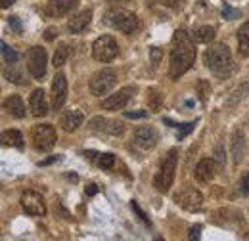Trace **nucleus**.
Returning <instances> with one entry per match:
<instances>
[{"label":"nucleus","instance_id":"obj_22","mask_svg":"<svg viewBox=\"0 0 249 241\" xmlns=\"http://www.w3.org/2000/svg\"><path fill=\"white\" fill-rule=\"evenodd\" d=\"M2 144L4 146H14V148L21 150L23 148V136L18 130H4L2 132Z\"/></svg>","mask_w":249,"mask_h":241},{"label":"nucleus","instance_id":"obj_21","mask_svg":"<svg viewBox=\"0 0 249 241\" xmlns=\"http://www.w3.org/2000/svg\"><path fill=\"white\" fill-rule=\"evenodd\" d=\"M244 153H246V136L242 130H236L232 134V157H234V163H242L244 159Z\"/></svg>","mask_w":249,"mask_h":241},{"label":"nucleus","instance_id":"obj_32","mask_svg":"<svg viewBox=\"0 0 249 241\" xmlns=\"http://www.w3.org/2000/svg\"><path fill=\"white\" fill-rule=\"evenodd\" d=\"M130 207H132V211H134L136 214H138V216H140V220H142L144 224H148V226L152 224V222H150V218H148V214H146V212L140 209V205H138L136 201H132V203H130Z\"/></svg>","mask_w":249,"mask_h":241},{"label":"nucleus","instance_id":"obj_25","mask_svg":"<svg viewBox=\"0 0 249 241\" xmlns=\"http://www.w3.org/2000/svg\"><path fill=\"white\" fill-rule=\"evenodd\" d=\"M148 105H150V109L154 113L161 111V107H163V96H161V92L156 90V88L148 90Z\"/></svg>","mask_w":249,"mask_h":241},{"label":"nucleus","instance_id":"obj_29","mask_svg":"<svg viewBox=\"0 0 249 241\" xmlns=\"http://www.w3.org/2000/svg\"><path fill=\"white\" fill-rule=\"evenodd\" d=\"M98 165H100L102 169H111V167L115 165V155H113V153H104V155H100V157H98Z\"/></svg>","mask_w":249,"mask_h":241},{"label":"nucleus","instance_id":"obj_12","mask_svg":"<svg viewBox=\"0 0 249 241\" xmlns=\"http://www.w3.org/2000/svg\"><path fill=\"white\" fill-rule=\"evenodd\" d=\"M132 140H134V144H136L140 150H152V148H156V144H157L156 128H152V126H140V128L134 130Z\"/></svg>","mask_w":249,"mask_h":241},{"label":"nucleus","instance_id":"obj_27","mask_svg":"<svg viewBox=\"0 0 249 241\" xmlns=\"http://www.w3.org/2000/svg\"><path fill=\"white\" fill-rule=\"evenodd\" d=\"M4 77L8 79V81H12V83H16V85H25V79H23V73H19L16 67H14V63H12V67H8L6 71H4Z\"/></svg>","mask_w":249,"mask_h":241},{"label":"nucleus","instance_id":"obj_34","mask_svg":"<svg viewBox=\"0 0 249 241\" xmlns=\"http://www.w3.org/2000/svg\"><path fill=\"white\" fill-rule=\"evenodd\" d=\"M188 240L190 241L201 240V226H199V224H196V226H192V228H190V232H188Z\"/></svg>","mask_w":249,"mask_h":241},{"label":"nucleus","instance_id":"obj_7","mask_svg":"<svg viewBox=\"0 0 249 241\" xmlns=\"http://www.w3.org/2000/svg\"><path fill=\"white\" fill-rule=\"evenodd\" d=\"M46 63H48V56L46 50L42 46H33L27 54V67L29 73L33 75L35 81H42L46 75Z\"/></svg>","mask_w":249,"mask_h":241},{"label":"nucleus","instance_id":"obj_30","mask_svg":"<svg viewBox=\"0 0 249 241\" xmlns=\"http://www.w3.org/2000/svg\"><path fill=\"white\" fill-rule=\"evenodd\" d=\"M207 94H211L209 83H207V81H199V83H197V96H199V100L205 102V100H207Z\"/></svg>","mask_w":249,"mask_h":241},{"label":"nucleus","instance_id":"obj_15","mask_svg":"<svg viewBox=\"0 0 249 241\" xmlns=\"http://www.w3.org/2000/svg\"><path fill=\"white\" fill-rule=\"evenodd\" d=\"M77 2L79 0H50L44 8V14L46 17H62L77 6Z\"/></svg>","mask_w":249,"mask_h":241},{"label":"nucleus","instance_id":"obj_2","mask_svg":"<svg viewBox=\"0 0 249 241\" xmlns=\"http://www.w3.org/2000/svg\"><path fill=\"white\" fill-rule=\"evenodd\" d=\"M203 60H205V65L220 79H224L226 75H230L234 71L232 54H230L228 46H224V44H213L211 48H207Z\"/></svg>","mask_w":249,"mask_h":241},{"label":"nucleus","instance_id":"obj_39","mask_svg":"<svg viewBox=\"0 0 249 241\" xmlns=\"http://www.w3.org/2000/svg\"><path fill=\"white\" fill-rule=\"evenodd\" d=\"M146 115H148L146 111H126V113H124L126 119H144Z\"/></svg>","mask_w":249,"mask_h":241},{"label":"nucleus","instance_id":"obj_10","mask_svg":"<svg viewBox=\"0 0 249 241\" xmlns=\"http://www.w3.org/2000/svg\"><path fill=\"white\" fill-rule=\"evenodd\" d=\"M177 203L186 211L196 212L203 207V195L196 188H186L182 193L177 195Z\"/></svg>","mask_w":249,"mask_h":241},{"label":"nucleus","instance_id":"obj_20","mask_svg":"<svg viewBox=\"0 0 249 241\" xmlns=\"http://www.w3.org/2000/svg\"><path fill=\"white\" fill-rule=\"evenodd\" d=\"M90 21H92V10H83L81 14H77L75 17L69 19L67 29L71 31V33H83L90 25Z\"/></svg>","mask_w":249,"mask_h":241},{"label":"nucleus","instance_id":"obj_44","mask_svg":"<svg viewBox=\"0 0 249 241\" xmlns=\"http://www.w3.org/2000/svg\"><path fill=\"white\" fill-rule=\"evenodd\" d=\"M0 2H2V8H8V6H12L16 0H0Z\"/></svg>","mask_w":249,"mask_h":241},{"label":"nucleus","instance_id":"obj_14","mask_svg":"<svg viewBox=\"0 0 249 241\" xmlns=\"http://www.w3.org/2000/svg\"><path fill=\"white\" fill-rule=\"evenodd\" d=\"M90 128L96 132H106V134H113V136H121L124 130L123 122L119 120H107L104 117H94L90 120Z\"/></svg>","mask_w":249,"mask_h":241},{"label":"nucleus","instance_id":"obj_1","mask_svg":"<svg viewBox=\"0 0 249 241\" xmlns=\"http://www.w3.org/2000/svg\"><path fill=\"white\" fill-rule=\"evenodd\" d=\"M194 60H196V48H194L192 38L188 36V33L184 29L175 31L173 50H171V65H169L171 79H178L180 75H184L192 67Z\"/></svg>","mask_w":249,"mask_h":241},{"label":"nucleus","instance_id":"obj_35","mask_svg":"<svg viewBox=\"0 0 249 241\" xmlns=\"http://www.w3.org/2000/svg\"><path fill=\"white\" fill-rule=\"evenodd\" d=\"M161 56H163V52L159 50V48H150V58H152V63H154V67L159 65V61H161Z\"/></svg>","mask_w":249,"mask_h":241},{"label":"nucleus","instance_id":"obj_36","mask_svg":"<svg viewBox=\"0 0 249 241\" xmlns=\"http://www.w3.org/2000/svg\"><path fill=\"white\" fill-rule=\"evenodd\" d=\"M159 4H163V6H167V8H173V10H177V8H180L182 6V2L184 0H157Z\"/></svg>","mask_w":249,"mask_h":241},{"label":"nucleus","instance_id":"obj_6","mask_svg":"<svg viewBox=\"0 0 249 241\" xmlns=\"http://www.w3.org/2000/svg\"><path fill=\"white\" fill-rule=\"evenodd\" d=\"M117 54H119V46H117V42H115V38H113V36L104 34V36H100V38H96V40H94V44H92L94 60L107 63V61L115 60V58H117Z\"/></svg>","mask_w":249,"mask_h":241},{"label":"nucleus","instance_id":"obj_41","mask_svg":"<svg viewBox=\"0 0 249 241\" xmlns=\"http://www.w3.org/2000/svg\"><path fill=\"white\" fill-rule=\"evenodd\" d=\"M85 193H87V195H96V193H98L96 184H89V186H87V189H85Z\"/></svg>","mask_w":249,"mask_h":241},{"label":"nucleus","instance_id":"obj_3","mask_svg":"<svg viewBox=\"0 0 249 241\" xmlns=\"http://www.w3.org/2000/svg\"><path fill=\"white\" fill-rule=\"evenodd\" d=\"M177 163H178V151L171 150L165 155V159H163V163H161V167H159V172H157L156 178H154V186H156L157 191L167 193V191L171 189L173 180H175Z\"/></svg>","mask_w":249,"mask_h":241},{"label":"nucleus","instance_id":"obj_33","mask_svg":"<svg viewBox=\"0 0 249 241\" xmlns=\"http://www.w3.org/2000/svg\"><path fill=\"white\" fill-rule=\"evenodd\" d=\"M222 16H224L226 19H236V17H240V10H234L232 6L226 4V6L222 8Z\"/></svg>","mask_w":249,"mask_h":241},{"label":"nucleus","instance_id":"obj_43","mask_svg":"<svg viewBox=\"0 0 249 241\" xmlns=\"http://www.w3.org/2000/svg\"><path fill=\"white\" fill-rule=\"evenodd\" d=\"M54 161H58V157H50V159H46V161H42V163H38L40 167H46V165H50V163H54Z\"/></svg>","mask_w":249,"mask_h":241},{"label":"nucleus","instance_id":"obj_5","mask_svg":"<svg viewBox=\"0 0 249 241\" xmlns=\"http://www.w3.org/2000/svg\"><path fill=\"white\" fill-rule=\"evenodd\" d=\"M117 83V73L111 67H104L98 73H94L90 79V92L94 96H104L111 90Z\"/></svg>","mask_w":249,"mask_h":241},{"label":"nucleus","instance_id":"obj_18","mask_svg":"<svg viewBox=\"0 0 249 241\" xmlns=\"http://www.w3.org/2000/svg\"><path fill=\"white\" fill-rule=\"evenodd\" d=\"M196 180L201 184H207L215 178V163L211 159H201L196 167Z\"/></svg>","mask_w":249,"mask_h":241},{"label":"nucleus","instance_id":"obj_11","mask_svg":"<svg viewBox=\"0 0 249 241\" xmlns=\"http://www.w3.org/2000/svg\"><path fill=\"white\" fill-rule=\"evenodd\" d=\"M132 94H134V88H132V86L121 88L117 94H111L109 98H106L104 103H102V107L107 109V111H119V109H123L124 105L128 103V100L132 98Z\"/></svg>","mask_w":249,"mask_h":241},{"label":"nucleus","instance_id":"obj_8","mask_svg":"<svg viewBox=\"0 0 249 241\" xmlns=\"http://www.w3.org/2000/svg\"><path fill=\"white\" fill-rule=\"evenodd\" d=\"M33 146L38 151H50L56 144V130L52 124H36L33 130Z\"/></svg>","mask_w":249,"mask_h":241},{"label":"nucleus","instance_id":"obj_28","mask_svg":"<svg viewBox=\"0 0 249 241\" xmlns=\"http://www.w3.org/2000/svg\"><path fill=\"white\" fill-rule=\"evenodd\" d=\"M0 50H2V58H4L6 63H10V65H12V63H16V61H18V52H16L14 48H10L6 42H2V48H0Z\"/></svg>","mask_w":249,"mask_h":241},{"label":"nucleus","instance_id":"obj_24","mask_svg":"<svg viewBox=\"0 0 249 241\" xmlns=\"http://www.w3.org/2000/svg\"><path fill=\"white\" fill-rule=\"evenodd\" d=\"M215 38V29L209 27V25H203L194 33V40L199 42V44H205V42H211Z\"/></svg>","mask_w":249,"mask_h":241},{"label":"nucleus","instance_id":"obj_37","mask_svg":"<svg viewBox=\"0 0 249 241\" xmlns=\"http://www.w3.org/2000/svg\"><path fill=\"white\" fill-rule=\"evenodd\" d=\"M240 188H242V193L244 195H249V172H246L240 180Z\"/></svg>","mask_w":249,"mask_h":241},{"label":"nucleus","instance_id":"obj_23","mask_svg":"<svg viewBox=\"0 0 249 241\" xmlns=\"http://www.w3.org/2000/svg\"><path fill=\"white\" fill-rule=\"evenodd\" d=\"M238 50L242 56H249V21H246L238 31Z\"/></svg>","mask_w":249,"mask_h":241},{"label":"nucleus","instance_id":"obj_45","mask_svg":"<svg viewBox=\"0 0 249 241\" xmlns=\"http://www.w3.org/2000/svg\"><path fill=\"white\" fill-rule=\"evenodd\" d=\"M107 2H113V4H128L132 0H107Z\"/></svg>","mask_w":249,"mask_h":241},{"label":"nucleus","instance_id":"obj_19","mask_svg":"<svg viewBox=\"0 0 249 241\" xmlns=\"http://www.w3.org/2000/svg\"><path fill=\"white\" fill-rule=\"evenodd\" d=\"M4 109L12 115V117H16V119H23L25 117V103H23V100L18 96V94H14V96H10V98H6L4 100Z\"/></svg>","mask_w":249,"mask_h":241},{"label":"nucleus","instance_id":"obj_31","mask_svg":"<svg viewBox=\"0 0 249 241\" xmlns=\"http://www.w3.org/2000/svg\"><path fill=\"white\" fill-rule=\"evenodd\" d=\"M194 128H196V122H186V124H182L180 130H178V134H177V138H178V140H184Z\"/></svg>","mask_w":249,"mask_h":241},{"label":"nucleus","instance_id":"obj_40","mask_svg":"<svg viewBox=\"0 0 249 241\" xmlns=\"http://www.w3.org/2000/svg\"><path fill=\"white\" fill-rule=\"evenodd\" d=\"M217 161H218V167L222 169L224 167V150H222V146L217 148Z\"/></svg>","mask_w":249,"mask_h":241},{"label":"nucleus","instance_id":"obj_4","mask_svg":"<svg viewBox=\"0 0 249 241\" xmlns=\"http://www.w3.org/2000/svg\"><path fill=\"white\" fill-rule=\"evenodd\" d=\"M106 23H109L111 27L123 31L126 34H132L140 29V21H138V16L123 10V8H113L106 14Z\"/></svg>","mask_w":249,"mask_h":241},{"label":"nucleus","instance_id":"obj_26","mask_svg":"<svg viewBox=\"0 0 249 241\" xmlns=\"http://www.w3.org/2000/svg\"><path fill=\"white\" fill-rule=\"evenodd\" d=\"M69 52H71L69 44H65V42H62V44L58 46L56 54H54V60H52V63H54L56 67H62L63 63L67 61V58H69Z\"/></svg>","mask_w":249,"mask_h":241},{"label":"nucleus","instance_id":"obj_13","mask_svg":"<svg viewBox=\"0 0 249 241\" xmlns=\"http://www.w3.org/2000/svg\"><path fill=\"white\" fill-rule=\"evenodd\" d=\"M67 100V79L63 73H58L52 81V107L62 109Z\"/></svg>","mask_w":249,"mask_h":241},{"label":"nucleus","instance_id":"obj_16","mask_svg":"<svg viewBox=\"0 0 249 241\" xmlns=\"http://www.w3.org/2000/svg\"><path fill=\"white\" fill-rule=\"evenodd\" d=\"M29 107H31V113L35 117H44L48 113V102H46L44 90H40V88L33 90L31 98H29Z\"/></svg>","mask_w":249,"mask_h":241},{"label":"nucleus","instance_id":"obj_46","mask_svg":"<svg viewBox=\"0 0 249 241\" xmlns=\"http://www.w3.org/2000/svg\"><path fill=\"white\" fill-rule=\"evenodd\" d=\"M156 241H163V240H159V238H157V240Z\"/></svg>","mask_w":249,"mask_h":241},{"label":"nucleus","instance_id":"obj_9","mask_svg":"<svg viewBox=\"0 0 249 241\" xmlns=\"http://www.w3.org/2000/svg\"><path fill=\"white\" fill-rule=\"evenodd\" d=\"M21 207L31 216H44L46 214V205H44L42 195L38 191H33V189H27L21 193Z\"/></svg>","mask_w":249,"mask_h":241},{"label":"nucleus","instance_id":"obj_17","mask_svg":"<svg viewBox=\"0 0 249 241\" xmlns=\"http://www.w3.org/2000/svg\"><path fill=\"white\" fill-rule=\"evenodd\" d=\"M83 120H85V115L79 109H69V111H65L62 115L60 124H62V128L65 132H75L83 124Z\"/></svg>","mask_w":249,"mask_h":241},{"label":"nucleus","instance_id":"obj_38","mask_svg":"<svg viewBox=\"0 0 249 241\" xmlns=\"http://www.w3.org/2000/svg\"><path fill=\"white\" fill-rule=\"evenodd\" d=\"M10 27L16 31V33H21V31H23V25H21L19 17H16V16H12V17H10Z\"/></svg>","mask_w":249,"mask_h":241},{"label":"nucleus","instance_id":"obj_42","mask_svg":"<svg viewBox=\"0 0 249 241\" xmlns=\"http://www.w3.org/2000/svg\"><path fill=\"white\" fill-rule=\"evenodd\" d=\"M44 36H46V40H54L56 38V29H48Z\"/></svg>","mask_w":249,"mask_h":241}]
</instances>
